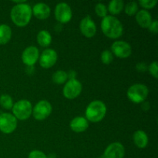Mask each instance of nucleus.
Listing matches in <instances>:
<instances>
[{
    "label": "nucleus",
    "mask_w": 158,
    "mask_h": 158,
    "mask_svg": "<svg viewBox=\"0 0 158 158\" xmlns=\"http://www.w3.org/2000/svg\"><path fill=\"white\" fill-rule=\"evenodd\" d=\"M100 27L103 34L112 40L120 38L123 35V25L118 19L113 15H106L102 19Z\"/></svg>",
    "instance_id": "1"
},
{
    "label": "nucleus",
    "mask_w": 158,
    "mask_h": 158,
    "mask_svg": "<svg viewBox=\"0 0 158 158\" xmlns=\"http://www.w3.org/2000/svg\"><path fill=\"white\" fill-rule=\"evenodd\" d=\"M32 15V8L26 3L15 5L12 7L10 12L12 23L19 27L27 26L30 22Z\"/></svg>",
    "instance_id": "2"
},
{
    "label": "nucleus",
    "mask_w": 158,
    "mask_h": 158,
    "mask_svg": "<svg viewBox=\"0 0 158 158\" xmlns=\"http://www.w3.org/2000/svg\"><path fill=\"white\" fill-rule=\"evenodd\" d=\"M106 114V106L101 100H94L89 103L85 112V118L92 123H97L103 120Z\"/></svg>",
    "instance_id": "3"
},
{
    "label": "nucleus",
    "mask_w": 158,
    "mask_h": 158,
    "mask_svg": "<svg viewBox=\"0 0 158 158\" xmlns=\"http://www.w3.org/2000/svg\"><path fill=\"white\" fill-rule=\"evenodd\" d=\"M149 94L148 86L142 83H135L129 87L127 95L129 100L134 103H142L146 100Z\"/></svg>",
    "instance_id": "4"
},
{
    "label": "nucleus",
    "mask_w": 158,
    "mask_h": 158,
    "mask_svg": "<svg viewBox=\"0 0 158 158\" xmlns=\"http://www.w3.org/2000/svg\"><path fill=\"white\" fill-rule=\"evenodd\" d=\"M12 110V115L16 120H26L30 117L32 112V105L27 100H21L14 103Z\"/></svg>",
    "instance_id": "5"
},
{
    "label": "nucleus",
    "mask_w": 158,
    "mask_h": 158,
    "mask_svg": "<svg viewBox=\"0 0 158 158\" xmlns=\"http://www.w3.org/2000/svg\"><path fill=\"white\" fill-rule=\"evenodd\" d=\"M52 105L47 100H40L34 107H32V114L34 118L36 120H46L52 113Z\"/></svg>",
    "instance_id": "6"
},
{
    "label": "nucleus",
    "mask_w": 158,
    "mask_h": 158,
    "mask_svg": "<svg viewBox=\"0 0 158 158\" xmlns=\"http://www.w3.org/2000/svg\"><path fill=\"white\" fill-rule=\"evenodd\" d=\"M82 89L83 86L78 80H68L63 89V94L68 100H73L80 96Z\"/></svg>",
    "instance_id": "7"
},
{
    "label": "nucleus",
    "mask_w": 158,
    "mask_h": 158,
    "mask_svg": "<svg viewBox=\"0 0 158 158\" xmlns=\"http://www.w3.org/2000/svg\"><path fill=\"white\" fill-rule=\"evenodd\" d=\"M17 127V120L9 113L0 114V131L3 134H12Z\"/></svg>",
    "instance_id": "8"
},
{
    "label": "nucleus",
    "mask_w": 158,
    "mask_h": 158,
    "mask_svg": "<svg viewBox=\"0 0 158 158\" xmlns=\"http://www.w3.org/2000/svg\"><path fill=\"white\" fill-rule=\"evenodd\" d=\"M113 55L120 59H126L132 53V48L128 43L122 40L115 41L111 46Z\"/></svg>",
    "instance_id": "9"
},
{
    "label": "nucleus",
    "mask_w": 158,
    "mask_h": 158,
    "mask_svg": "<svg viewBox=\"0 0 158 158\" xmlns=\"http://www.w3.org/2000/svg\"><path fill=\"white\" fill-rule=\"evenodd\" d=\"M73 16L72 9L66 2H60L56 6L55 17L59 23L64 24L69 23Z\"/></svg>",
    "instance_id": "10"
},
{
    "label": "nucleus",
    "mask_w": 158,
    "mask_h": 158,
    "mask_svg": "<svg viewBox=\"0 0 158 158\" xmlns=\"http://www.w3.org/2000/svg\"><path fill=\"white\" fill-rule=\"evenodd\" d=\"M58 59L57 52L52 49H46L41 53L39 62L43 69H49L56 64Z\"/></svg>",
    "instance_id": "11"
},
{
    "label": "nucleus",
    "mask_w": 158,
    "mask_h": 158,
    "mask_svg": "<svg viewBox=\"0 0 158 158\" xmlns=\"http://www.w3.org/2000/svg\"><path fill=\"white\" fill-rule=\"evenodd\" d=\"M40 58V51L34 46L26 47L22 53L23 63L27 66H32L36 63Z\"/></svg>",
    "instance_id": "12"
},
{
    "label": "nucleus",
    "mask_w": 158,
    "mask_h": 158,
    "mask_svg": "<svg viewBox=\"0 0 158 158\" xmlns=\"http://www.w3.org/2000/svg\"><path fill=\"white\" fill-rule=\"evenodd\" d=\"M80 29L81 33L86 38H92L97 33V26L89 15L84 17L80 21Z\"/></svg>",
    "instance_id": "13"
},
{
    "label": "nucleus",
    "mask_w": 158,
    "mask_h": 158,
    "mask_svg": "<svg viewBox=\"0 0 158 158\" xmlns=\"http://www.w3.org/2000/svg\"><path fill=\"white\" fill-rule=\"evenodd\" d=\"M125 148L122 143L114 142L107 146L103 153V158H123Z\"/></svg>",
    "instance_id": "14"
},
{
    "label": "nucleus",
    "mask_w": 158,
    "mask_h": 158,
    "mask_svg": "<svg viewBox=\"0 0 158 158\" xmlns=\"http://www.w3.org/2000/svg\"><path fill=\"white\" fill-rule=\"evenodd\" d=\"M32 13L38 19L44 20L49 17L51 9L46 3L39 2L32 8Z\"/></svg>",
    "instance_id": "15"
},
{
    "label": "nucleus",
    "mask_w": 158,
    "mask_h": 158,
    "mask_svg": "<svg viewBox=\"0 0 158 158\" xmlns=\"http://www.w3.org/2000/svg\"><path fill=\"white\" fill-rule=\"evenodd\" d=\"M70 129L75 133H83L89 127V121L83 117H76L69 123Z\"/></svg>",
    "instance_id": "16"
},
{
    "label": "nucleus",
    "mask_w": 158,
    "mask_h": 158,
    "mask_svg": "<svg viewBox=\"0 0 158 158\" xmlns=\"http://www.w3.org/2000/svg\"><path fill=\"white\" fill-rule=\"evenodd\" d=\"M136 21L142 28H148L152 23V16L148 10L141 9L136 14Z\"/></svg>",
    "instance_id": "17"
},
{
    "label": "nucleus",
    "mask_w": 158,
    "mask_h": 158,
    "mask_svg": "<svg viewBox=\"0 0 158 158\" xmlns=\"http://www.w3.org/2000/svg\"><path fill=\"white\" fill-rule=\"evenodd\" d=\"M133 140L136 146L140 149H143L148 144V134L142 130H138L135 131L133 135Z\"/></svg>",
    "instance_id": "18"
},
{
    "label": "nucleus",
    "mask_w": 158,
    "mask_h": 158,
    "mask_svg": "<svg viewBox=\"0 0 158 158\" xmlns=\"http://www.w3.org/2000/svg\"><path fill=\"white\" fill-rule=\"evenodd\" d=\"M37 43L42 47H48L52 43V35L48 31L41 30L37 34Z\"/></svg>",
    "instance_id": "19"
},
{
    "label": "nucleus",
    "mask_w": 158,
    "mask_h": 158,
    "mask_svg": "<svg viewBox=\"0 0 158 158\" xmlns=\"http://www.w3.org/2000/svg\"><path fill=\"white\" fill-rule=\"evenodd\" d=\"M12 38V29L6 24L0 25V45H6Z\"/></svg>",
    "instance_id": "20"
},
{
    "label": "nucleus",
    "mask_w": 158,
    "mask_h": 158,
    "mask_svg": "<svg viewBox=\"0 0 158 158\" xmlns=\"http://www.w3.org/2000/svg\"><path fill=\"white\" fill-rule=\"evenodd\" d=\"M123 8H124V3L122 0H112L108 4L107 11L114 16L120 14Z\"/></svg>",
    "instance_id": "21"
},
{
    "label": "nucleus",
    "mask_w": 158,
    "mask_h": 158,
    "mask_svg": "<svg viewBox=\"0 0 158 158\" xmlns=\"http://www.w3.org/2000/svg\"><path fill=\"white\" fill-rule=\"evenodd\" d=\"M52 82L56 84H63L66 83L68 80L67 73L63 70H57L53 73L52 77Z\"/></svg>",
    "instance_id": "22"
},
{
    "label": "nucleus",
    "mask_w": 158,
    "mask_h": 158,
    "mask_svg": "<svg viewBox=\"0 0 158 158\" xmlns=\"http://www.w3.org/2000/svg\"><path fill=\"white\" fill-rule=\"evenodd\" d=\"M13 104L12 98L8 94H2L0 97V105L4 109L11 110L13 106Z\"/></svg>",
    "instance_id": "23"
},
{
    "label": "nucleus",
    "mask_w": 158,
    "mask_h": 158,
    "mask_svg": "<svg viewBox=\"0 0 158 158\" xmlns=\"http://www.w3.org/2000/svg\"><path fill=\"white\" fill-rule=\"evenodd\" d=\"M124 11L127 15L130 16L136 15L138 12V5L136 2H130L124 6Z\"/></svg>",
    "instance_id": "24"
},
{
    "label": "nucleus",
    "mask_w": 158,
    "mask_h": 158,
    "mask_svg": "<svg viewBox=\"0 0 158 158\" xmlns=\"http://www.w3.org/2000/svg\"><path fill=\"white\" fill-rule=\"evenodd\" d=\"M100 60L101 62L103 64L109 65L114 60V55L111 52V51L108 50V49H105L103 52H101V55H100Z\"/></svg>",
    "instance_id": "25"
},
{
    "label": "nucleus",
    "mask_w": 158,
    "mask_h": 158,
    "mask_svg": "<svg viewBox=\"0 0 158 158\" xmlns=\"http://www.w3.org/2000/svg\"><path fill=\"white\" fill-rule=\"evenodd\" d=\"M95 12L99 17L103 19L107 15V7L103 3H97L95 6Z\"/></svg>",
    "instance_id": "26"
},
{
    "label": "nucleus",
    "mask_w": 158,
    "mask_h": 158,
    "mask_svg": "<svg viewBox=\"0 0 158 158\" xmlns=\"http://www.w3.org/2000/svg\"><path fill=\"white\" fill-rule=\"evenodd\" d=\"M157 0H141V1L139 2L140 6L143 7L145 10L154 8L156 5L157 4Z\"/></svg>",
    "instance_id": "27"
},
{
    "label": "nucleus",
    "mask_w": 158,
    "mask_h": 158,
    "mask_svg": "<svg viewBox=\"0 0 158 158\" xmlns=\"http://www.w3.org/2000/svg\"><path fill=\"white\" fill-rule=\"evenodd\" d=\"M157 69H158V66H157V61L152 62V63H151V64L148 66V70L149 71V73H151V75L152 76V77H154L155 79H157V77H158Z\"/></svg>",
    "instance_id": "28"
},
{
    "label": "nucleus",
    "mask_w": 158,
    "mask_h": 158,
    "mask_svg": "<svg viewBox=\"0 0 158 158\" xmlns=\"http://www.w3.org/2000/svg\"><path fill=\"white\" fill-rule=\"evenodd\" d=\"M28 158H47V156L41 151L34 150L29 154Z\"/></svg>",
    "instance_id": "29"
},
{
    "label": "nucleus",
    "mask_w": 158,
    "mask_h": 158,
    "mask_svg": "<svg viewBox=\"0 0 158 158\" xmlns=\"http://www.w3.org/2000/svg\"><path fill=\"white\" fill-rule=\"evenodd\" d=\"M149 29V31L151 32L154 34H157L158 32V22L157 20H153L152 23H151V25L149 26V27L148 28Z\"/></svg>",
    "instance_id": "30"
},
{
    "label": "nucleus",
    "mask_w": 158,
    "mask_h": 158,
    "mask_svg": "<svg viewBox=\"0 0 158 158\" xmlns=\"http://www.w3.org/2000/svg\"><path fill=\"white\" fill-rule=\"evenodd\" d=\"M148 66L143 62H140L136 65V69L138 71L139 73H144L148 70Z\"/></svg>",
    "instance_id": "31"
},
{
    "label": "nucleus",
    "mask_w": 158,
    "mask_h": 158,
    "mask_svg": "<svg viewBox=\"0 0 158 158\" xmlns=\"http://www.w3.org/2000/svg\"><path fill=\"white\" fill-rule=\"evenodd\" d=\"M141 108L143 111H145V112L148 110H149L150 108H151L149 102H148V101L143 102V103H142V105H141Z\"/></svg>",
    "instance_id": "32"
},
{
    "label": "nucleus",
    "mask_w": 158,
    "mask_h": 158,
    "mask_svg": "<svg viewBox=\"0 0 158 158\" xmlns=\"http://www.w3.org/2000/svg\"><path fill=\"white\" fill-rule=\"evenodd\" d=\"M68 80H74L77 77V73L74 70H70L69 73H67Z\"/></svg>",
    "instance_id": "33"
},
{
    "label": "nucleus",
    "mask_w": 158,
    "mask_h": 158,
    "mask_svg": "<svg viewBox=\"0 0 158 158\" xmlns=\"http://www.w3.org/2000/svg\"><path fill=\"white\" fill-rule=\"evenodd\" d=\"M14 3H15L16 5L19 4H23V3H26V1L23 0V1H13Z\"/></svg>",
    "instance_id": "34"
},
{
    "label": "nucleus",
    "mask_w": 158,
    "mask_h": 158,
    "mask_svg": "<svg viewBox=\"0 0 158 158\" xmlns=\"http://www.w3.org/2000/svg\"><path fill=\"white\" fill-rule=\"evenodd\" d=\"M47 158H56V156L53 155V154H51V155H49V157H47Z\"/></svg>",
    "instance_id": "35"
},
{
    "label": "nucleus",
    "mask_w": 158,
    "mask_h": 158,
    "mask_svg": "<svg viewBox=\"0 0 158 158\" xmlns=\"http://www.w3.org/2000/svg\"><path fill=\"white\" fill-rule=\"evenodd\" d=\"M97 158H102V157H97Z\"/></svg>",
    "instance_id": "36"
}]
</instances>
